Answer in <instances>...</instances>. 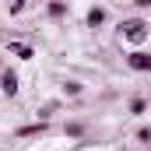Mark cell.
<instances>
[{
  "mask_svg": "<svg viewBox=\"0 0 151 151\" xmlns=\"http://www.w3.org/2000/svg\"><path fill=\"white\" fill-rule=\"evenodd\" d=\"M127 63H130V70H141V74H151V53H144V49H134V53L127 56Z\"/></svg>",
  "mask_w": 151,
  "mask_h": 151,
  "instance_id": "6da1fadb",
  "label": "cell"
},
{
  "mask_svg": "<svg viewBox=\"0 0 151 151\" xmlns=\"http://www.w3.org/2000/svg\"><path fill=\"white\" fill-rule=\"evenodd\" d=\"M123 35L130 39V42H141V39L148 35V25H144V21H127V25H123Z\"/></svg>",
  "mask_w": 151,
  "mask_h": 151,
  "instance_id": "7a4b0ae2",
  "label": "cell"
},
{
  "mask_svg": "<svg viewBox=\"0 0 151 151\" xmlns=\"http://www.w3.org/2000/svg\"><path fill=\"white\" fill-rule=\"evenodd\" d=\"M0 88H4V95H18V74L7 70V74L0 77Z\"/></svg>",
  "mask_w": 151,
  "mask_h": 151,
  "instance_id": "3957f363",
  "label": "cell"
},
{
  "mask_svg": "<svg viewBox=\"0 0 151 151\" xmlns=\"http://www.w3.org/2000/svg\"><path fill=\"white\" fill-rule=\"evenodd\" d=\"M46 14H49V18L56 21V18H63V14H67V4H63V0H53V4L46 7Z\"/></svg>",
  "mask_w": 151,
  "mask_h": 151,
  "instance_id": "277c9868",
  "label": "cell"
},
{
  "mask_svg": "<svg viewBox=\"0 0 151 151\" xmlns=\"http://www.w3.org/2000/svg\"><path fill=\"white\" fill-rule=\"evenodd\" d=\"M102 21H106V7H91V11H88V25H91V28H99Z\"/></svg>",
  "mask_w": 151,
  "mask_h": 151,
  "instance_id": "5b68a950",
  "label": "cell"
},
{
  "mask_svg": "<svg viewBox=\"0 0 151 151\" xmlns=\"http://www.w3.org/2000/svg\"><path fill=\"white\" fill-rule=\"evenodd\" d=\"M11 53L14 56H21V60H32L35 53H32V46H21V42H11Z\"/></svg>",
  "mask_w": 151,
  "mask_h": 151,
  "instance_id": "8992f818",
  "label": "cell"
},
{
  "mask_svg": "<svg viewBox=\"0 0 151 151\" xmlns=\"http://www.w3.org/2000/svg\"><path fill=\"white\" fill-rule=\"evenodd\" d=\"M42 130H46V123H32V127H21L18 137H35V134H42Z\"/></svg>",
  "mask_w": 151,
  "mask_h": 151,
  "instance_id": "52a82bcc",
  "label": "cell"
},
{
  "mask_svg": "<svg viewBox=\"0 0 151 151\" xmlns=\"http://www.w3.org/2000/svg\"><path fill=\"white\" fill-rule=\"evenodd\" d=\"M81 134H84V123L81 119H70L67 123V137H81Z\"/></svg>",
  "mask_w": 151,
  "mask_h": 151,
  "instance_id": "ba28073f",
  "label": "cell"
},
{
  "mask_svg": "<svg viewBox=\"0 0 151 151\" xmlns=\"http://www.w3.org/2000/svg\"><path fill=\"white\" fill-rule=\"evenodd\" d=\"M144 109H148L144 99H130V113H144Z\"/></svg>",
  "mask_w": 151,
  "mask_h": 151,
  "instance_id": "9c48e42d",
  "label": "cell"
},
{
  "mask_svg": "<svg viewBox=\"0 0 151 151\" xmlns=\"http://www.w3.org/2000/svg\"><path fill=\"white\" fill-rule=\"evenodd\" d=\"M63 95H81V84H77V81H67V84H63Z\"/></svg>",
  "mask_w": 151,
  "mask_h": 151,
  "instance_id": "30bf717a",
  "label": "cell"
}]
</instances>
